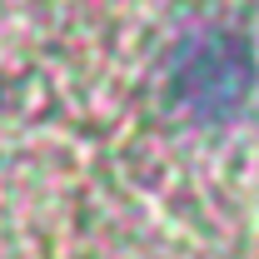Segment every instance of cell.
Here are the masks:
<instances>
[{
  "label": "cell",
  "mask_w": 259,
  "mask_h": 259,
  "mask_svg": "<svg viewBox=\"0 0 259 259\" xmlns=\"http://www.w3.org/2000/svg\"><path fill=\"white\" fill-rule=\"evenodd\" d=\"M254 80L249 45L229 30H199L190 45H180L175 70H169V90L190 105L194 115H225L234 110Z\"/></svg>",
  "instance_id": "cell-1"
}]
</instances>
